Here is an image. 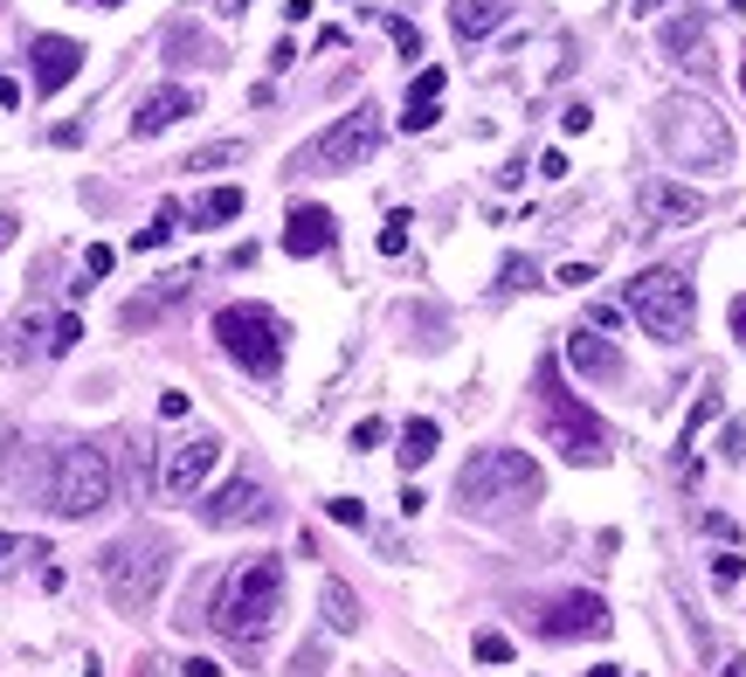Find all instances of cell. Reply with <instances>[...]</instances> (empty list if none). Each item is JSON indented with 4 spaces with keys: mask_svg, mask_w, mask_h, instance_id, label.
Listing matches in <instances>:
<instances>
[{
    "mask_svg": "<svg viewBox=\"0 0 746 677\" xmlns=\"http://www.w3.org/2000/svg\"><path fill=\"white\" fill-rule=\"evenodd\" d=\"M436 443H442V429L428 422V416H415V422L401 429V470H422L428 457H436Z\"/></svg>",
    "mask_w": 746,
    "mask_h": 677,
    "instance_id": "obj_23",
    "label": "cell"
},
{
    "mask_svg": "<svg viewBox=\"0 0 746 677\" xmlns=\"http://www.w3.org/2000/svg\"><path fill=\"white\" fill-rule=\"evenodd\" d=\"M111 491H118V470H111V449L98 443H63L49 457V504L55 519H98Z\"/></svg>",
    "mask_w": 746,
    "mask_h": 677,
    "instance_id": "obj_6",
    "label": "cell"
},
{
    "mask_svg": "<svg viewBox=\"0 0 746 677\" xmlns=\"http://www.w3.org/2000/svg\"><path fill=\"white\" fill-rule=\"evenodd\" d=\"M111 263H118V256H111L104 242H90V250H83V270H90V277H111Z\"/></svg>",
    "mask_w": 746,
    "mask_h": 677,
    "instance_id": "obj_41",
    "label": "cell"
},
{
    "mask_svg": "<svg viewBox=\"0 0 746 677\" xmlns=\"http://www.w3.org/2000/svg\"><path fill=\"white\" fill-rule=\"evenodd\" d=\"M739 574H746V560H739V553H719V560H712V580H719V588H733Z\"/></svg>",
    "mask_w": 746,
    "mask_h": 677,
    "instance_id": "obj_40",
    "label": "cell"
},
{
    "mask_svg": "<svg viewBox=\"0 0 746 677\" xmlns=\"http://www.w3.org/2000/svg\"><path fill=\"white\" fill-rule=\"evenodd\" d=\"M14 229H22V221H14V215H0V250H8V242H14Z\"/></svg>",
    "mask_w": 746,
    "mask_h": 677,
    "instance_id": "obj_48",
    "label": "cell"
},
{
    "mask_svg": "<svg viewBox=\"0 0 746 677\" xmlns=\"http://www.w3.org/2000/svg\"><path fill=\"white\" fill-rule=\"evenodd\" d=\"M442 90H450V69H436V63H428L422 77L408 84V98H436V104H442Z\"/></svg>",
    "mask_w": 746,
    "mask_h": 677,
    "instance_id": "obj_31",
    "label": "cell"
},
{
    "mask_svg": "<svg viewBox=\"0 0 746 677\" xmlns=\"http://www.w3.org/2000/svg\"><path fill=\"white\" fill-rule=\"evenodd\" d=\"M498 22H505V0H456L450 8V28H456V42H484Z\"/></svg>",
    "mask_w": 746,
    "mask_h": 677,
    "instance_id": "obj_21",
    "label": "cell"
},
{
    "mask_svg": "<svg viewBox=\"0 0 746 677\" xmlns=\"http://www.w3.org/2000/svg\"><path fill=\"white\" fill-rule=\"evenodd\" d=\"M588 325H594V332H615V325H622V305H594Z\"/></svg>",
    "mask_w": 746,
    "mask_h": 677,
    "instance_id": "obj_42",
    "label": "cell"
},
{
    "mask_svg": "<svg viewBox=\"0 0 746 677\" xmlns=\"http://www.w3.org/2000/svg\"><path fill=\"white\" fill-rule=\"evenodd\" d=\"M381 111L373 104H360V111H346L339 125L325 131L319 145H305V153L291 159V174H352V166H366L373 153H381Z\"/></svg>",
    "mask_w": 746,
    "mask_h": 677,
    "instance_id": "obj_9",
    "label": "cell"
},
{
    "mask_svg": "<svg viewBox=\"0 0 746 677\" xmlns=\"http://www.w3.org/2000/svg\"><path fill=\"white\" fill-rule=\"evenodd\" d=\"M477 656H484V664H512V636H498V629H477Z\"/></svg>",
    "mask_w": 746,
    "mask_h": 677,
    "instance_id": "obj_32",
    "label": "cell"
},
{
    "mask_svg": "<svg viewBox=\"0 0 746 677\" xmlns=\"http://www.w3.org/2000/svg\"><path fill=\"white\" fill-rule=\"evenodd\" d=\"M436 118H442V104H436V98H408V111H401V125H408V131H428Z\"/></svg>",
    "mask_w": 746,
    "mask_h": 677,
    "instance_id": "obj_30",
    "label": "cell"
},
{
    "mask_svg": "<svg viewBox=\"0 0 746 677\" xmlns=\"http://www.w3.org/2000/svg\"><path fill=\"white\" fill-rule=\"evenodd\" d=\"M325 512H332V519H339V525H366V504H360V498H332V504H325Z\"/></svg>",
    "mask_w": 746,
    "mask_h": 677,
    "instance_id": "obj_37",
    "label": "cell"
},
{
    "mask_svg": "<svg viewBox=\"0 0 746 677\" xmlns=\"http://www.w3.org/2000/svg\"><path fill=\"white\" fill-rule=\"evenodd\" d=\"M166 574H173V539L153 533V525H139V533L111 539V547L98 553V580H104L111 609H125V615L153 609V595L166 588Z\"/></svg>",
    "mask_w": 746,
    "mask_h": 677,
    "instance_id": "obj_3",
    "label": "cell"
},
{
    "mask_svg": "<svg viewBox=\"0 0 746 677\" xmlns=\"http://www.w3.org/2000/svg\"><path fill=\"white\" fill-rule=\"evenodd\" d=\"M0 560H49L42 539H14V533H0Z\"/></svg>",
    "mask_w": 746,
    "mask_h": 677,
    "instance_id": "obj_33",
    "label": "cell"
},
{
    "mask_svg": "<svg viewBox=\"0 0 746 677\" xmlns=\"http://www.w3.org/2000/svg\"><path fill=\"white\" fill-rule=\"evenodd\" d=\"M14 104H22V84H14V77H0V111H14Z\"/></svg>",
    "mask_w": 746,
    "mask_h": 677,
    "instance_id": "obj_46",
    "label": "cell"
},
{
    "mask_svg": "<svg viewBox=\"0 0 746 677\" xmlns=\"http://www.w3.org/2000/svg\"><path fill=\"white\" fill-rule=\"evenodd\" d=\"M725 8H746V0H725Z\"/></svg>",
    "mask_w": 746,
    "mask_h": 677,
    "instance_id": "obj_55",
    "label": "cell"
},
{
    "mask_svg": "<svg viewBox=\"0 0 746 677\" xmlns=\"http://www.w3.org/2000/svg\"><path fill=\"white\" fill-rule=\"evenodd\" d=\"M733 338H739V346H746V291L733 297Z\"/></svg>",
    "mask_w": 746,
    "mask_h": 677,
    "instance_id": "obj_47",
    "label": "cell"
},
{
    "mask_svg": "<svg viewBox=\"0 0 746 677\" xmlns=\"http://www.w3.org/2000/svg\"><path fill=\"white\" fill-rule=\"evenodd\" d=\"M381 443H387V422L381 416H366L360 429H352V449H381Z\"/></svg>",
    "mask_w": 746,
    "mask_h": 677,
    "instance_id": "obj_36",
    "label": "cell"
},
{
    "mask_svg": "<svg viewBox=\"0 0 746 677\" xmlns=\"http://www.w3.org/2000/svg\"><path fill=\"white\" fill-rule=\"evenodd\" d=\"M739 84H746V69H739Z\"/></svg>",
    "mask_w": 746,
    "mask_h": 677,
    "instance_id": "obj_56",
    "label": "cell"
},
{
    "mask_svg": "<svg viewBox=\"0 0 746 677\" xmlns=\"http://www.w3.org/2000/svg\"><path fill=\"white\" fill-rule=\"evenodd\" d=\"M159 416H166V422H180V416H186V394H180V387H173V394H159Z\"/></svg>",
    "mask_w": 746,
    "mask_h": 677,
    "instance_id": "obj_43",
    "label": "cell"
},
{
    "mask_svg": "<svg viewBox=\"0 0 746 677\" xmlns=\"http://www.w3.org/2000/svg\"><path fill=\"white\" fill-rule=\"evenodd\" d=\"M553 284H560V291H581V284H594V270H588V263H560Z\"/></svg>",
    "mask_w": 746,
    "mask_h": 677,
    "instance_id": "obj_39",
    "label": "cell"
},
{
    "mask_svg": "<svg viewBox=\"0 0 746 677\" xmlns=\"http://www.w3.org/2000/svg\"><path fill=\"white\" fill-rule=\"evenodd\" d=\"M567 367H574V373H588V381H602V387L622 381V353H615V338H602L594 325L567 332Z\"/></svg>",
    "mask_w": 746,
    "mask_h": 677,
    "instance_id": "obj_16",
    "label": "cell"
},
{
    "mask_svg": "<svg viewBox=\"0 0 746 677\" xmlns=\"http://www.w3.org/2000/svg\"><path fill=\"white\" fill-rule=\"evenodd\" d=\"M712 416H719V394H712V387H705V394H698V401H692V416H684V436H678V470H684V463H692V443H698V429H705V422H712Z\"/></svg>",
    "mask_w": 746,
    "mask_h": 677,
    "instance_id": "obj_25",
    "label": "cell"
},
{
    "mask_svg": "<svg viewBox=\"0 0 746 677\" xmlns=\"http://www.w3.org/2000/svg\"><path fill=\"white\" fill-rule=\"evenodd\" d=\"M332 242H339V221H332V208H291V221H284V250L291 256H325Z\"/></svg>",
    "mask_w": 746,
    "mask_h": 677,
    "instance_id": "obj_18",
    "label": "cell"
},
{
    "mask_svg": "<svg viewBox=\"0 0 746 677\" xmlns=\"http://www.w3.org/2000/svg\"><path fill=\"white\" fill-rule=\"evenodd\" d=\"M539 491H546V477H539V463L526 449H477L456 470V504L471 519H512L526 504H539Z\"/></svg>",
    "mask_w": 746,
    "mask_h": 677,
    "instance_id": "obj_2",
    "label": "cell"
},
{
    "mask_svg": "<svg viewBox=\"0 0 746 677\" xmlns=\"http://www.w3.org/2000/svg\"><path fill=\"white\" fill-rule=\"evenodd\" d=\"M657 8H670V0H636V14H657Z\"/></svg>",
    "mask_w": 746,
    "mask_h": 677,
    "instance_id": "obj_52",
    "label": "cell"
},
{
    "mask_svg": "<svg viewBox=\"0 0 746 677\" xmlns=\"http://www.w3.org/2000/svg\"><path fill=\"white\" fill-rule=\"evenodd\" d=\"M622 311L636 318L657 346H678V338H692L698 291H692V277H684V270H643L636 284L622 291Z\"/></svg>",
    "mask_w": 746,
    "mask_h": 677,
    "instance_id": "obj_8",
    "label": "cell"
},
{
    "mask_svg": "<svg viewBox=\"0 0 746 677\" xmlns=\"http://www.w3.org/2000/svg\"><path fill=\"white\" fill-rule=\"evenodd\" d=\"M608 601L602 595H588V588H574V595H553V601H539L532 609V629L546 636V643H588V636H608Z\"/></svg>",
    "mask_w": 746,
    "mask_h": 677,
    "instance_id": "obj_10",
    "label": "cell"
},
{
    "mask_svg": "<svg viewBox=\"0 0 746 677\" xmlns=\"http://www.w3.org/2000/svg\"><path fill=\"white\" fill-rule=\"evenodd\" d=\"M180 670H186V677H221V664H215V656H186Z\"/></svg>",
    "mask_w": 746,
    "mask_h": 677,
    "instance_id": "obj_44",
    "label": "cell"
},
{
    "mask_svg": "<svg viewBox=\"0 0 746 677\" xmlns=\"http://www.w3.org/2000/svg\"><path fill=\"white\" fill-rule=\"evenodd\" d=\"M297 677H325V650L319 643H305V650H297V664H291Z\"/></svg>",
    "mask_w": 746,
    "mask_h": 677,
    "instance_id": "obj_38",
    "label": "cell"
},
{
    "mask_svg": "<svg viewBox=\"0 0 746 677\" xmlns=\"http://www.w3.org/2000/svg\"><path fill=\"white\" fill-rule=\"evenodd\" d=\"M643 215H649V229H684V221L705 215V194L698 187H678V180H649L643 187Z\"/></svg>",
    "mask_w": 746,
    "mask_h": 677,
    "instance_id": "obj_15",
    "label": "cell"
},
{
    "mask_svg": "<svg viewBox=\"0 0 746 677\" xmlns=\"http://www.w3.org/2000/svg\"><path fill=\"white\" fill-rule=\"evenodd\" d=\"M725 677H746V664H725Z\"/></svg>",
    "mask_w": 746,
    "mask_h": 677,
    "instance_id": "obj_53",
    "label": "cell"
},
{
    "mask_svg": "<svg viewBox=\"0 0 746 677\" xmlns=\"http://www.w3.org/2000/svg\"><path fill=\"white\" fill-rule=\"evenodd\" d=\"M215 338L249 381H276V373H284V318H276L270 305H256V297L221 305L215 311Z\"/></svg>",
    "mask_w": 746,
    "mask_h": 677,
    "instance_id": "obj_5",
    "label": "cell"
},
{
    "mask_svg": "<svg viewBox=\"0 0 746 677\" xmlns=\"http://www.w3.org/2000/svg\"><path fill=\"white\" fill-rule=\"evenodd\" d=\"M284 615V560L263 553V560H242V567L215 588L208 601V623L229 636L235 650H263V636L276 629Z\"/></svg>",
    "mask_w": 746,
    "mask_h": 677,
    "instance_id": "obj_1",
    "label": "cell"
},
{
    "mask_svg": "<svg viewBox=\"0 0 746 677\" xmlns=\"http://www.w3.org/2000/svg\"><path fill=\"white\" fill-rule=\"evenodd\" d=\"M319 609H325V629H332V636H352V629H360V595H352L339 574L319 580Z\"/></svg>",
    "mask_w": 746,
    "mask_h": 677,
    "instance_id": "obj_20",
    "label": "cell"
},
{
    "mask_svg": "<svg viewBox=\"0 0 746 677\" xmlns=\"http://www.w3.org/2000/svg\"><path fill=\"white\" fill-rule=\"evenodd\" d=\"M173 221H180V201H159V215H153V221H145V229L132 235V250H139V256L166 250V242H173Z\"/></svg>",
    "mask_w": 746,
    "mask_h": 677,
    "instance_id": "obj_24",
    "label": "cell"
},
{
    "mask_svg": "<svg viewBox=\"0 0 746 677\" xmlns=\"http://www.w3.org/2000/svg\"><path fill=\"white\" fill-rule=\"evenodd\" d=\"M28 63H35V90L55 98V90L83 69V42H77V35H35V42H28Z\"/></svg>",
    "mask_w": 746,
    "mask_h": 677,
    "instance_id": "obj_13",
    "label": "cell"
},
{
    "mask_svg": "<svg viewBox=\"0 0 746 677\" xmlns=\"http://www.w3.org/2000/svg\"><path fill=\"white\" fill-rule=\"evenodd\" d=\"M588 677H622V664H594V670H588Z\"/></svg>",
    "mask_w": 746,
    "mask_h": 677,
    "instance_id": "obj_50",
    "label": "cell"
},
{
    "mask_svg": "<svg viewBox=\"0 0 746 677\" xmlns=\"http://www.w3.org/2000/svg\"><path fill=\"white\" fill-rule=\"evenodd\" d=\"M381 250H387V256H401V250H408V215H401V208L387 215V229H381Z\"/></svg>",
    "mask_w": 746,
    "mask_h": 677,
    "instance_id": "obj_34",
    "label": "cell"
},
{
    "mask_svg": "<svg viewBox=\"0 0 746 677\" xmlns=\"http://www.w3.org/2000/svg\"><path fill=\"white\" fill-rule=\"evenodd\" d=\"M180 118H194V90L159 84V90H145V98H139V111H132V139H153V131L180 125Z\"/></svg>",
    "mask_w": 746,
    "mask_h": 677,
    "instance_id": "obj_17",
    "label": "cell"
},
{
    "mask_svg": "<svg viewBox=\"0 0 746 677\" xmlns=\"http://www.w3.org/2000/svg\"><path fill=\"white\" fill-rule=\"evenodd\" d=\"M215 8H221V14H242V8H249V0H215Z\"/></svg>",
    "mask_w": 746,
    "mask_h": 677,
    "instance_id": "obj_51",
    "label": "cell"
},
{
    "mask_svg": "<svg viewBox=\"0 0 746 677\" xmlns=\"http://www.w3.org/2000/svg\"><path fill=\"white\" fill-rule=\"evenodd\" d=\"M201 525H208V533H242V525H263L276 504H270V491L256 477H229L221 484V491H201Z\"/></svg>",
    "mask_w": 746,
    "mask_h": 677,
    "instance_id": "obj_11",
    "label": "cell"
},
{
    "mask_svg": "<svg viewBox=\"0 0 746 677\" xmlns=\"http://www.w3.org/2000/svg\"><path fill=\"white\" fill-rule=\"evenodd\" d=\"M664 55L684 69V77H712V42H705V8H692V14H678L664 35Z\"/></svg>",
    "mask_w": 746,
    "mask_h": 677,
    "instance_id": "obj_14",
    "label": "cell"
},
{
    "mask_svg": "<svg viewBox=\"0 0 746 677\" xmlns=\"http://www.w3.org/2000/svg\"><path fill=\"white\" fill-rule=\"evenodd\" d=\"M539 422H546V443H553L567 463H602V457H608L602 416H594L581 394L560 387V367H553V360L539 367Z\"/></svg>",
    "mask_w": 746,
    "mask_h": 677,
    "instance_id": "obj_7",
    "label": "cell"
},
{
    "mask_svg": "<svg viewBox=\"0 0 746 677\" xmlns=\"http://www.w3.org/2000/svg\"><path fill=\"white\" fill-rule=\"evenodd\" d=\"M194 277H201V270H173V277H159V284H153V291H139V297H132V305H125L118 318H125V325H145V318H166L173 305H186V291H194Z\"/></svg>",
    "mask_w": 746,
    "mask_h": 677,
    "instance_id": "obj_19",
    "label": "cell"
},
{
    "mask_svg": "<svg viewBox=\"0 0 746 677\" xmlns=\"http://www.w3.org/2000/svg\"><path fill=\"white\" fill-rule=\"evenodd\" d=\"M132 677H166V664H153V656H145V664H139Z\"/></svg>",
    "mask_w": 746,
    "mask_h": 677,
    "instance_id": "obj_49",
    "label": "cell"
},
{
    "mask_svg": "<svg viewBox=\"0 0 746 677\" xmlns=\"http://www.w3.org/2000/svg\"><path fill=\"white\" fill-rule=\"evenodd\" d=\"M532 256H505V263H498V284H505V291H532Z\"/></svg>",
    "mask_w": 746,
    "mask_h": 677,
    "instance_id": "obj_28",
    "label": "cell"
},
{
    "mask_svg": "<svg viewBox=\"0 0 746 677\" xmlns=\"http://www.w3.org/2000/svg\"><path fill=\"white\" fill-rule=\"evenodd\" d=\"M221 463V436H186L166 449V463H159V491L166 498H201L208 491V470Z\"/></svg>",
    "mask_w": 746,
    "mask_h": 677,
    "instance_id": "obj_12",
    "label": "cell"
},
{
    "mask_svg": "<svg viewBox=\"0 0 746 677\" xmlns=\"http://www.w3.org/2000/svg\"><path fill=\"white\" fill-rule=\"evenodd\" d=\"M560 125H567V131H588V125H594V111H588V104H567V118H560Z\"/></svg>",
    "mask_w": 746,
    "mask_h": 677,
    "instance_id": "obj_45",
    "label": "cell"
},
{
    "mask_svg": "<svg viewBox=\"0 0 746 677\" xmlns=\"http://www.w3.org/2000/svg\"><path fill=\"white\" fill-rule=\"evenodd\" d=\"M90 8H125V0H90Z\"/></svg>",
    "mask_w": 746,
    "mask_h": 677,
    "instance_id": "obj_54",
    "label": "cell"
},
{
    "mask_svg": "<svg viewBox=\"0 0 746 677\" xmlns=\"http://www.w3.org/2000/svg\"><path fill=\"white\" fill-rule=\"evenodd\" d=\"M242 159V139H215V145H201L194 159H186V174H215V166H235Z\"/></svg>",
    "mask_w": 746,
    "mask_h": 677,
    "instance_id": "obj_27",
    "label": "cell"
},
{
    "mask_svg": "<svg viewBox=\"0 0 746 677\" xmlns=\"http://www.w3.org/2000/svg\"><path fill=\"white\" fill-rule=\"evenodd\" d=\"M235 215H242V187H215V194L194 208V221H201V229H208V221H235Z\"/></svg>",
    "mask_w": 746,
    "mask_h": 677,
    "instance_id": "obj_26",
    "label": "cell"
},
{
    "mask_svg": "<svg viewBox=\"0 0 746 677\" xmlns=\"http://www.w3.org/2000/svg\"><path fill=\"white\" fill-rule=\"evenodd\" d=\"M83 338V325H77V311H63V318H49V353H69Z\"/></svg>",
    "mask_w": 746,
    "mask_h": 677,
    "instance_id": "obj_29",
    "label": "cell"
},
{
    "mask_svg": "<svg viewBox=\"0 0 746 677\" xmlns=\"http://www.w3.org/2000/svg\"><path fill=\"white\" fill-rule=\"evenodd\" d=\"M657 145L684 174H719L733 159V131H725V118L705 98H664L657 104Z\"/></svg>",
    "mask_w": 746,
    "mask_h": 677,
    "instance_id": "obj_4",
    "label": "cell"
},
{
    "mask_svg": "<svg viewBox=\"0 0 746 677\" xmlns=\"http://www.w3.org/2000/svg\"><path fill=\"white\" fill-rule=\"evenodd\" d=\"M166 55H180V69H215V63H221V49H215V42L201 49L186 22H173V28H166Z\"/></svg>",
    "mask_w": 746,
    "mask_h": 677,
    "instance_id": "obj_22",
    "label": "cell"
},
{
    "mask_svg": "<svg viewBox=\"0 0 746 677\" xmlns=\"http://www.w3.org/2000/svg\"><path fill=\"white\" fill-rule=\"evenodd\" d=\"M387 35H395V49L408 55V63H415V55H422V35L408 28V22H395V14H387Z\"/></svg>",
    "mask_w": 746,
    "mask_h": 677,
    "instance_id": "obj_35",
    "label": "cell"
}]
</instances>
